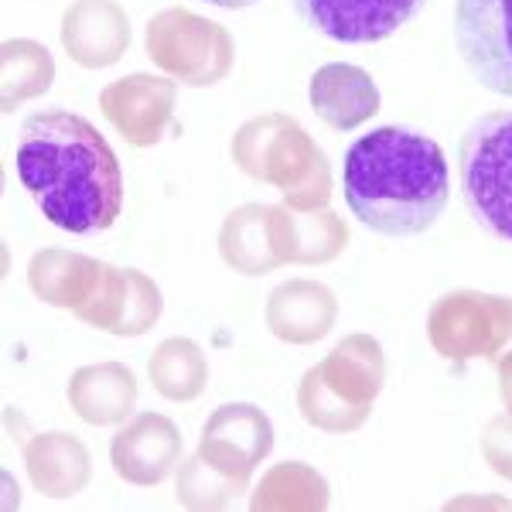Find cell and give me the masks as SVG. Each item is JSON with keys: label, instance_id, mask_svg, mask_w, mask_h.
Masks as SVG:
<instances>
[{"label": "cell", "instance_id": "obj_10", "mask_svg": "<svg viewBox=\"0 0 512 512\" xmlns=\"http://www.w3.org/2000/svg\"><path fill=\"white\" fill-rule=\"evenodd\" d=\"M178 106V82L151 72H130L99 93V110L106 123L130 147H158L171 130Z\"/></svg>", "mask_w": 512, "mask_h": 512}, {"label": "cell", "instance_id": "obj_25", "mask_svg": "<svg viewBox=\"0 0 512 512\" xmlns=\"http://www.w3.org/2000/svg\"><path fill=\"white\" fill-rule=\"evenodd\" d=\"M246 485L233 482L222 472L209 465L202 454H192L188 461H181L175 472V499L185 509H226L236 502V495H243Z\"/></svg>", "mask_w": 512, "mask_h": 512}, {"label": "cell", "instance_id": "obj_23", "mask_svg": "<svg viewBox=\"0 0 512 512\" xmlns=\"http://www.w3.org/2000/svg\"><path fill=\"white\" fill-rule=\"evenodd\" d=\"M55 82V59L35 38H7L0 45V106L14 113L21 103L38 99Z\"/></svg>", "mask_w": 512, "mask_h": 512}, {"label": "cell", "instance_id": "obj_17", "mask_svg": "<svg viewBox=\"0 0 512 512\" xmlns=\"http://www.w3.org/2000/svg\"><path fill=\"white\" fill-rule=\"evenodd\" d=\"M24 472L31 489L45 499H72L93 482V454L65 431L31 434L24 441Z\"/></svg>", "mask_w": 512, "mask_h": 512}, {"label": "cell", "instance_id": "obj_2", "mask_svg": "<svg viewBox=\"0 0 512 512\" xmlns=\"http://www.w3.org/2000/svg\"><path fill=\"white\" fill-rule=\"evenodd\" d=\"M451 171L441 144L407 127H376L345 151V202L379 236H420L441 219Z\"/></svg>", "mask_w": 512, "mask_h": 512}, {"label": "cell", "instance_id": "obj_4", "mask_svg": "<svg viewBox=\"0 0 512 512\" xmlns=\"http://www.w3.org/2000/svg\"><path fill=\"white\" fill-rule=\"evenodd\" d=\"M386 383V355L373 335H349L301 376L297 410L325 434H355Z\"/></svg>", "mask_w": 512, "mask_h": 512}, {"label": "cell", "instance_id": "obj_7", "mask_svg": "<svg viewBox=\"0 0 512 512\" xmlns=\"http://www.w3.org/2000/svg\"><path fill=\"white\" fill-rule=\"evenodd\" d=\"M427 342L444 362H499L512 349V297L458 287L427 311Z\"/></svg>", "mask_w": 512, "mask_h": 512}, {"label": "cell", "instance_id": "obj_15", "mask_svg": "<svg viewBox=\"0 0 512 512\" xmlns=\"http://www.w3.org/2000/svg\"><path fill=\"white\" fill-rule=\"evenodd\" d=\"M267 328L287 345H315L338 321V297L328 284L311 277H294L277 284L267 297Z\"/></svg>", "mask_w": 512, "mask_h": 512}, {"label": "cell", "instance_id": "obj_18", "mask_svg": "<svg viewBox=\"0 0 512 512\" xmlns=\"http://www.w3.org/2000/svg\"><path fill=\"white\" fill-rule=\"evenodd\" d=\"M270 233H274V250L280 263H301V267L332 263L349 246V229L328 205L315 212L270 205Z\"/></svg>", "mask_w": 512, "mask_h": 512}, {"label": "cell", "instance_id": "obj_3", "mask_svg": "<svg viewBox=\"0 0 512 512\" xmlns=\"http://www.w3.org/2000/svg\"><path fill=\"white\" fill-rule=\"evenodd\" d=\"M236 168L267 181L284 195V205L315 212L332 202V168L308 130L284 113H263L246 120L229 144Z\"/></svg>", "mask_w": 512, "mask_h": 512}, {"label": "cell", "instance_id": "obj_27", "mask_svg": "<svg viewBox=\"0 0 512 512\" xmlns=\"http://www.w3.org/2000/svg\"><path fill=\"white\" fill-rule=\"evenodd\" d=\"M499 396H502V407L512 417V349L499 359Z\"/></svg>", "mask_w": 512, "mask_h": 512}, {"label": "cell", "instance_id": "obj_13", "mask_svg": "<svg viewBox=\"0 0 512 512\" xmlns=\"http://www.w3.org/2000/svg\"><path fill=\"white\" fill-rule=\"evenodd\" d=\"M181 431L171 417L164 414H137L127 424H120L117 437L110 441V465L127 485L137 489H154L164 478H171L181 465Z\"/></svg>", "mask_w": 512, "mask_h": 512}, {"label": "cell", "instance_id": "obj_9", "mask_svg": "<svg viewBox=\"0 0 512 512\" xmlns=\"http://www.w3.org/2000/svg\"><path fill=\"white\" fill-rule=\"evenodd\" d=\"M161 311H164V297L151 277L140 274L134 267L99 263L96 284L89 287L86 301H82L72 315H76L82 325L99 328V332H106V335L137 338L158 325Z\"/></svg>", "mask_w": 512, "mask_h": 512}, {"label": "cell", "instance_id": "obj_6", "mask_svg": "<svg viewBox=\"0 0 512 512\" xmlns=\"http://www.w3.org/2000/svg\"><path fill=\"white\" fill-rule=\"evenodd\" d=\"M458 164L472 219L512 243V110L478 117L461 137Z\"/></svg>", "mask_w": 512, "mask_h": 512}, {"label": "cell", "instance_id": "obj_16", "mask_svg": "<svg viewBox=\"0 0 512 512\" xmlns=\"http://www.w3.org/2000/svg\"><path fill=\"white\" fill-rule=\"evenodd\" d=\"M308 99L315 117L332 130H355L379 113V86L366 69L349 62H328L311 76Z\"/></svg>", "mask_w": 512, "mask_h": 512}, {"label": "cell", "instance_id": "obj_19", "mask_svg": "<svg viewBox=\"0 0 512 512\" xmlns=\"http://www.w3.org/2000/svg\"><path fill=\"white\" fill-rule=\"evenodd\" d=\"M69 407L89 427L127 424L137 407V376L123 362H93L69 376Z\"/></svg>", "mask_w": 512, "mask_h": 512}, {"label": "cell", "instance_id": "obj_12", "mask_svg": "<svg viewBox=\"0 0 512 512\" xmlns=\"http://www.w3.org/2000/svg\"><path fill=\"white\" fill-rule=\"evenodd\" d=\"M427 0H291L294 14L342 45H376L414 21Z\"/></svg>", "mask_w": 512, "mask_h": 512}, {"label": "cell", "instance_id": "obj_1", "mask_svg": "<svg viewBox=\"0 0 512 512\" xmlns=\"http://www.w3.org/2000/svg\"><path fill=\"white\" fill-rule=\"evenodd\" d=\"M14 161L41 216L62 233H103L120 219V158L110 140L79 113H31L21 123Z\"/></svg>", "mask_w": 512, "mask_h": 512}, {"label": "cell", "instance_id": "obj_14", "mask_svg": "<svg viewBox=\"0 0 512 512\" xmlns=\"http://www.w3.org/2000/svg\"><path fill=\"white\" fill-rule=\"evenodd\" d=\"M59 38L79 69H110L130 52V18L117 0H76L65 7Z\"/></svg>", "mask_w": 512, "mask_h": 512}, {"label": "cell", "instance_id": "obj_24", "mask_svg": "<svg viewBox=\"0 0 512 512\" xmlns=\"http://www.w3.org/2000/svg\"><path fill=\"white\" fill-rule=\"evenodd\" d=\"M250 506L253 509H325L328 482L315 468L301 465V461H280L256 485Z\"/></svg>", "mask_w": 512, "mask_h": 512}, {"label": "cell", "instance_id": "obj_20", "mask_svg": "<svg viewBox=\"0 0 512 512\" xmlns=\"http://www.w3.org/2000/svg\"><path fill=\"white\" fill-rule=\"evenodd\" d=\"M219 256L229 270L243 277H260L284 267L270 233V205L250 202L229 212L219 229Z\"/></svg>", "mask_w": 512, "mask_h": 512}, {"label": "cell", "instance_id": "obj_28", "mask_svg": "<svg viewBox=\"0 0 512 512\" xmlns=\"http://www.w3.org/2000/svg\"><path fill=\"white\" fill-rule=\"evenodd\" d=\"M205 4H216L222 11H243V7H253L256 0H205Z\"/></svg>", "mask_w": 512, "mask_h": 512}, {"label": "cell", "instance_id": "obj_26", "mask_svg": "<svg viewBox=\"0 0 512 512\" xmlns=\"http://www.w3.org/2000/svg\"><path fill=\"white\" fill-rule=\"evenodd\" d=\"M482 454L495 475L509 478L512 472V417H495L482 431Z\"/></svg>", "mask_w": 512, "mask_h": 512}, {"label": "cell", "instance_id": "obj_22", "mask_svg": "<svg viewBox=\"0 0 512 512\" xmlns=\"http://www.w3.org/2000/svg\"><path fill=\"white\" fill-rule=\"evenodd\" d=\"M147 376H151L154 393L168 403H195L209 386V359L192 338L171 335L151 352Z\"/></svg>", "mask_w": 512, "mask_h": 512}, {"label": "cell", "instance_id": "obj_8", "mask_svg": "<svg viewBox=\"0 0 512 512\" xmlns=\"http://www.w3.org/2000/svg\"><path fill=\"white\" fill-rule=\"evenodd\" d=\"M454 45L475 82L512 99V0H454Z\"/></svg>", "mask_w": 512, "mask_h": 512}, {"label": "cell", "instance_id": "obj_21", "mask_svg": "<svg viewBox=\"0 0 512 512\" xmlns=\"http://www.w3.org/2000/svg\"><path fill=\"white\" fill-rule=\"evenodd\" d=\"M99 260L86 253L59 250V246H48L38 250L28 260V287L38 301L52 304V308L76 311L86 301L89 287L96 284Z\"/></svg>", "mask_w": 512, "mask_h": 512}, {"label": "cell", "instance_id": "obj_11", "mask_svg": "<svg viewBox=\"0 0 512 512\" xmlns=\"http://www.w3.org/2000/svg\"><path fill=\"white\" fill-rule=\"evenodd\" d=\"M195 451L216 472L239 485H250L253 472L274 451V424L253 403H222L216 414L205 420Z\"/></svg>", "mask_w": 512, "mask_h": 512}, {"label": "cell", "instance_id": "obj_29", "mask_svg": "<svg viewBox=\"0 0 512 512\" xmlns=\"http://www.w3.org/2000/svg\"><path fill=\"white\" fill-rule=\"evenodd\" d=\"M509 482H512V472H509Z\"/></svg>", "mask_w": 512, "mask_h": 512}, {"label": "cell", "instance_id": "obj_5", "mask_svg": "<svg viewBox=\"0 0 512 512\" xmlns=\"http://www.w3.org/2000/svg\"><path fill=\"white\" fill-rule=\"evenodd\" d=\"M144 48L161 76L188 89L219 86L236 62V45L226 24L185 7H164L154 14L144 31Z\"/></svg>", "mask_w": 512, "mask_h": 512}]
</instances>
